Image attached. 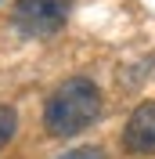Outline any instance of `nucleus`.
I'll use <instances>...</instances> for the list:
<instances>
[{
	"label": "nucleus",
	"instance_id": "1",
	"mask_svg": "<svg viewBox=\"0 0 155 159\" xmlns=\"http://www.w3.org/2000/svg\"><path fill=\"white\" fill-rule=\"evenodd\" d=\"M105 109L101 87L87 76H72L51 90L47 105H43V127L51 138H72L79 130H87Z\"/></svg>",
	"mask_w": 155,
	"mask_h": 159
},
{
	"label": "nucleus",
	"instance_id": "2",
	"mask_svg": "<svg viewBox=\"0 0 155 159\" xmlns=\"http://www.w3.org/2000/svg\"><path fill=\"white\" fill-rule=\"evenodd\" d=\"M72 0H15L11 4V25L22 36H54L69 22Z\"/></svg>",
	"mask_w": 155,
	"mask_h": 159
},
{
	"label": "nucleus",
	"instance_id": "3",
	"mask_svg": "<svg viewBox=\"0 0 155 159\" xmlns=\"http://www.w3.org/2000/svg\"><path fill=\"white\" fill-rule=\"evenodd\" d=\"M123 148L134 152V156H152V152H155V101L137 105L134 116L126 119Z\"/></svg>",
	"mask_w": 155,
	"mask_h": 159
},
{
	"label": "nucleus",
	"instance_id": "4",
	"mask_svg": "<svg viewBox=\"0 0 155 159\" xmlns=\"http://www.w3.org/2000/svg\"><path fill=\"white\" fill-rule=\"evenodd\" d=\"M15 130H18V112L11 105H0V148L15 138Z\"/></svg>",
	"mask_w": 155,
	"mask_h": 159
},
{
	"label": "nucleus",
	"instance_id": "5",
	"mask_svg": "<svg viewBox=\"0 0 155 159\" xmlns=\"http://www.w3.org/2000/svg\"><path fill=\"white\" fill-rule=\"evenodd\" d=\"M58 159H105V152L83 145V148H72V152H65V156H58Z\"/></svg>",
	"mask_w": 155,
	"mask_h": 159
}]
</instances>
